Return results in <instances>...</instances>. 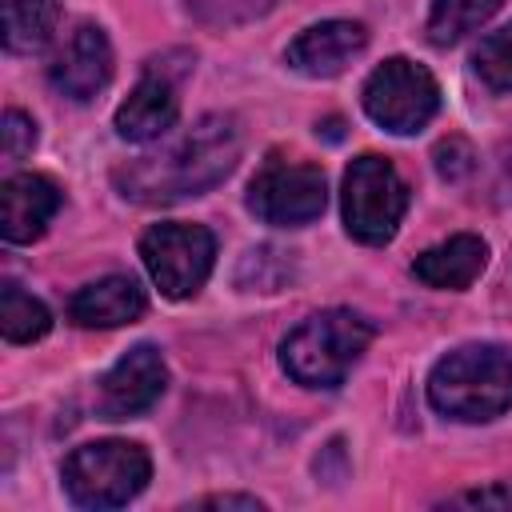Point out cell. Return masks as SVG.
<instances>
[{"instance_id":"6da1fadb","label":"cell","mask_w":512,"mask_h":512,"mask_svg":"<svg viewBox=\"0 0 512 512\" xmlns=\"http://www.w3.org/2000/svg\"><path fill=\"white\" fill-rule=\"evenodd\" d=\"M240 160V128L232 116L196 120L176 144L156 156H140L136 164L116 172V184L128 200L140 204H172L184 196H200L216 188Z\"/></svg>"},{"instance_id":"7a4b0ae2","label":"cell","mask_w":512,"mask_h":512,"mask_svg":"<svg viewBox=\"0 0 512 512\" xmlns=\"http://www.w3.org/2000/svg\"><path fill=\"white\" fill-rule=\"evenodd\" d=\"M428 404L464 424L496 420L512 408V348L464 344L440 356L428 376Z\"/></svg>"},{"instance_id":"3957f363","label":"cell","mask_w":512,"mask_h":512,"mask_svg":"<svg viewBox=\"0 0 512 512\" xmlns=\"http://www.w3.org/2000/svg\"><path fill=\"white\" fill-rule=\"evenodd\" d=\"M368 340L372 324L364 316L348 308H328L288 332V340L280 344V364L304 388H336L360 360Z\"/></svg>"},{"instance_id":"277c9868","label":"cell","mask_w":512,"mask_h":512,"mask_svg":"<svg viewBox=\"0 0 512 512\" xmlns=\"http://www.w3.org/2000/svg\"><path fill=\"white\" fill-rule=\"evenodd\" d=\"M64 492L80 508H120L144 492L152 476V460L132 440H96L72 448L60 468Z\"/></svg>"},{"instance_id":"5b68a950","label":"cell","mask_w":512,"mask_h":512,"mask_svg":"<svg viewBox=\"0 0 512 512\" xmlns=\"http://www.w3.org/2000/svg\"><path fill=\"white\" fill-rule=\"evenodd\" d=\"M408 188L388 156L364 152L344 172V228L360 244H388L404 220Z\"/></svg>"},{"instance_id":"8992f818","label":"cell","mask_w":512,"mask_h":512,"mask_svg":"<svg viewBox=\"0 0 512 512\" xmlns=\"http://www.w3.org/2000/svg\"><path fill=\"white\" fill-rule=\"evenodd\" d=\"M436 108H440L436 76L424 64L408 60V56L384 60L364 84V112L384 132L412 136L436 116Z\"/></svg>"},{"instance_id":"52a82bcc","label":"cell","mask_w":512,"mask_h":512,"mask_svg":"<svg viewBox=\"0 0 512 512\" xmlns=\"http://www.w3.org/2000/svg\"><path fill=\"white\" fill-rule=\"evenodd\" d=\"M140 260L168 300H188L212 272L216 240L204 224H152L140 240Z\"/></svg>"},{"instance_id":"ba28073f","label":"cell","mask_w":512,"mask_h":512,"mask_svg":"<svg viewBox=\"0 0 512 512\" xmlns=\"http://www.w3.org/2000/svg\"><path fill=\"white\" fill-rule=\"evenodd\" d=\"M324 200H328V180L316 164L304 160L268 156L248 184V208L264 224H280V228H300L316 220L324 212Z\"/></svg>"},{"instance_id":"9c48e42d","label":"cell","mask_w":512,"mask_h":512,"mask_svg":"<svg viewBox=\"0 0 512 512\" xmlns=\"http://www.w3.org/2000/svg\"><path fill=\"white\" fill-rule=\"evenodd\" d=\"M164 388H168V368H164L160 348L136 344L100 380L96 408H100L104 420H132V416L148 412L164 396Z\"/></svg>"},{"instance_id":"30bf717a","label":"cell","mask_w":512,"mask_h":512,"mask_svg":"<svg viewBox=\"0 0 512 512\" xmlns=\"http://www.w3.org/2000/svg\"><path fill=\"white\" fill-rule=\"evenodd\" d=\"M48 80L60 96L84 104L96 92H104V84L112 80V44L104 36V28L96 24H76V32L64 40V48L56 52Z\"/></svg>"},{"instance_id":"8fae6325","label":"cell","mask_w":512,"mask_h":512,"mask_svg":"<svg viewBox=\"0 0 512 512\" xmlns=\"http://www.w3.org/2000/svg\"><path fill=\"white\" fill-rule=\"evenodd\" d=\"M60 208V188L40 172H20L0 184V236L8 244H32L44 236Z\"/></svg>"},{"instance_id":"7c38bea8","label":"cell","mask_w":512,"mask_h":512,"mask_svg":"<svg viewBox=\"0 0 512 512\" xmlns=\"http://www.w3.org/2000/svg\"><path fill=\"white\" fill-rule=\"evenodd\" d=\"M368 44L364 24L356 20H324L304 28L292 44H288V64L304 76H336L344 72Z\"/></svg>"},{"instance_id":"4fadbf2b","label":"cell","mask_w":512,"mask_h":512,"mask_svg":"<svg viewBox=\"0 0 512 512\" xmlns=\"http://www.w3.org/2000/svg\"><path fill=\"white\" fill-rule=\"evenodd\" d=\"M176 116H180V100L172 80L148 72L116 108V132L132 144H148V140H160L176 124Z\"/></svg>"},{"instance_id":"5bb4252c","label":"cell","mask_w":512,"mask_h":512,"mask_svg":"<svg viewBox=\"0 0 512 512\" xmlns=\"http://www.w3.org/2000/svg\"><path fill=\"white\" fill-rule=\"evenodd\" d=\"M68 316L80 328H120L144 316V292L132 276H104L72 296Z\"/></svg>"},{"instance_id":"9a60e30c","label":"cell","mask_w":512,"mask_h":512,"mask_svg":"<svg viewBox=\"0 0 512 512\" xmlns=\"http://www.w3.org/2000/svg\"><path fill=\"white\" fill-rule=\"evenodd\" d=\"M488 264V244L472 232H460V236H448L444 244L420 252L412 260V276L428 288H448V292H460L468 288Z\"/></svg>"},{"instance_id":"2e32d148","label":"cell","mask_w":512,"mask_h":512,"mask_svg":"<svg viewBox=\"0 0 512 512\" xmlns=\"http://www.w3.org/2000/svg\"><path fill=\"white\" fill-rule=\"evenodd\" d=\"M60 24V0H4V44L8 52H40Z\"/></svg>"},{"instance_id":"e0dca14e","label":"cell","mask_w":512,"mask_h":512,"mask_svg":"<svg viewBox=\"0 0 512 512\" xmlns=\"http://www.w3.org/2000/svg\"><path fill=\"white\" fill-rule=\"evenodd\" d=\"M52 328V312L28 296L20 284H4L0 288V332L8 344H32Z\"/></svg>"},{"instance_id":"ac0fdd59","label":"cell","mask_w":512,"mask_h":512,"mask_svg":"<svg viewBox=\"0 0 512 512\" xmlns=\"http://www.w3.org/2000/svg\"><path fill=\"white\" fill-rule=\"evenodd\" d=\"M504 0H436L428 12V40L432 44H456L460 36L476 32Z\"/></svg>"},{"instance_id":"d6986e66","label":"cell","mask_w":512,"mask_h":512,"mask_svg":"<svg viewBox=\"0 0 512 512\" xmlns=\"http://www.w3.org/2000/svg\"><path fill=\"white\" fill-rule=\"evenodd\" d=\"M472 64L492 92H512V24H504L500 32H488L472 52Z\"/></svg>"},{"instance_id":"ffe728a7","label":"cell","mask_w":512,"mask_h":512,"mask_svg":"<svg viewBox=\"0 0 512 512\" xmlns=\"http://www.w3.org/2000/svg\"><path fill=\"white\" fill-rule=\"evenodd\" d=\"M32 144H36V124L24 112L8 108L4 120H0V156L8 164H16V160H24L32 152Z\"/></svg>"},{"instance_id":"44dd1931","label":"cell","mask_w":512,"mask_h":512,"mask_svg":"<svg viewBox=\"0 0 512 512\" xmlns=\"http://www.w3.org/2000/svg\"><path fill=\"white\" fill-rule=\"evenodd\" d=\"M472 148L460 140V136H448V140H440L436 144V172L444 176V180H460L464 172H472Z\"/></svg>"},{"instance_id":"7402d4cb","label":"cell","mask_w":512,"mask_h":512,"mask_svg":"<svg viewBox=\"0 0 512 512\" xmlns=\"http://www.w3.org/2000/svg\"><path fill=\"white\" fill-rule=\"evenodd\" d=\"M448 504H452V508H484V504L504 508V504H512V496L500 492V488H484V492H460V496H452Z\"/></svg>"},{"instance_id":"603a6c76","label":"cell","mask_w":512,"mask_h":512,"mask_svg":"<svg viewBox=\"0 0 512 512\" xmlns=\"http://www.w3.org/2000/svg\"><path fill=\"white\" fill-rule=\"evenodd\" d=\"M196 508H248V512H260L264 504L256 496H204V500H196Z\"/></svg>"},{"instance_id":"cb8c5ba5","label":"cell","mask_w":512,"mask_h":512,"mask_svg":"<svg viewBox=\"0 0 512 512\" xmlns=\"http://www.w3.org/2000/svg\"><path fill=\"white\" fill-rule=\"evenodd\" d=\"M504 168H508V180H512V152H508V164Z\"/></svg>"}]
</instances>
